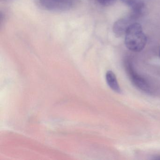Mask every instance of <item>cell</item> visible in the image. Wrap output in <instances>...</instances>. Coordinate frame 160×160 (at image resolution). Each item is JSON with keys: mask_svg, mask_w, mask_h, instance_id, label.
I'll return each instance as SVG.
<instances>
[{"mask_svg": "<svg viewBox=\"0 0 160 160\" xmlns=\"http://www.w3.org/2000/svg\"><path fill=\"white\" fill-rule=\"evenodd\" d=\"M124 35V43L129 50L132 52H139L145 48L147 43V36L139 23L135 22L131 24Z\"/></svg>", "mask_w": 160, "mask_h": 160, "instance_id": "1", "label": "cell"}, {"mask_svg": "<svg viewBox=\"0 0 160 160\" xmlns=\"http://www.w3.org/2000/svg\"><path fill=\"white\" fill-rule=\"evenodd\" d=\"M76 0H39L40 6L51 12H66L74 6Z\"/></svg>", "mask_w": 160, "mask_h": 160, "instance_id": "2", "label": "cell"}, {"mask_svg": "<svg viewBox=\"0 0 160 160\" xmlns=\"http://www.w3.org/2000/svg\"><path fill=\"white\" fill-rule=\"evenodd\" d=\"M126 67L130 79L134 86L144 92L148 93H152L151 88L148 82L137 73L133 68L132 63L129 62H127Z\"/></svg>", "mask_w": 160, "mask_h": 160, "instance_id": "3", "label": "cell"}, {"mask_svg": "<svg viewBox=\"0 0 160 160\" xmlns=\"http://www.w3.org/2000/svg\"><path fill=\"white\" fill-rule=\"evenodd\" d=\"M139 17L138 16L132 12L128 16L116 21L113 27V31L114 34L118 37L125 35L126 30L129 26L132 23H135L136 19Z\"/></svg>", "mask_w": 160, "mask_h": 160, "instance_id": "4", "label": "cell"}, {"mask_svg": "<svg viewBox=\"0 0 160 160\" xmlns=\"http://www.w3.org/2000/svg\"><path fill=\"white\" fill-rule=\"evenodd\" d=\"M132 10V12L138 16L142 14L145 4L142 0H121Z\"/></svg>", "mask_w": 160, "mask_h": 160, "instance_id": "5", "label": "cell"}, {"mask_svg": "<svg viewBox=\"0 0 160 160\" xmlns=\"http://www.w3.org/2000/svg\"><path fill=\"white\" fill-rule=\"evenodd\" d=\"M106 80L108 85L112 90L118 93H120L121 92L117 77L113 72L108 71L107 72L106 74Z\"/></svg>", "mask_w": 160, "mask_h": 160, "instance_id": "6", "label": "cell"}, {"mask_svg": "<svg viewBox=\"0 0 160 160\" xmlns=\"http://www.w3.org/2000/svg\"><path fill=\"white\" fill-rule=\"evenodd\" d=\"M100 4L105 6H110L116 2V0H96Z\"/></svg>", "mask_w": 160, "mask_h": 160, "instance_id": "7", "label": "cell"}, {"mask_svg": "<svg viewBox=\"0 0 160 160\" xmlns=\"http://www.w3.org/2000/svg\"><path fill=\"white\" fill-rule=\"evenodd\" d=\"M154 159H156V160H160V156H157V157H155Z\"/></svg>", "mask_w": 160, "mask_h": 160, "instance_id": "8", "label": "cell"}, {"mask_svg": "<svg viewBox=\"0 0 160 160\" xmlns=\"http://www.w3.org/2000/svg\"><path fill=\"white\" fill-rule=\"evenodd\" d=\"M159 54H160V52H159Z\"/></svg>", "mask_w": 160, "mask_h": 160, "instance_id": "9", "label": "cell"}]
</instances>
